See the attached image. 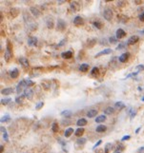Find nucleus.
Wrapping results in <instances>:
<instances>
[{"mask_svg":"<svg viewBox=\"0 0 144 153\" xmlns=\"http://www.w3.org/2000/svg\"><path fill=\"white\" fill-rule=\"evenodd\" d=\"M28 86H27V82H26V79L25 80H22V81H20L19 83H18V85H17V87H16V92L18 93V94H20L21 92H22V90L25 89V88H27Z\"/></svg>","mask_w":144,"mask_h":153,"instance_id":"obj_1","label":"nucleus"},{"mask_svg":"<svg viewBox=\"0 0 144 153\" xmlns=\"http://www.w3.org/2000/svg\"><path fill=\"white\" fill-rule=\"evenodd\" d=\"M113 15H114V13H113V11L111 10V9H105L104 10V12H103V16H104V18L107 20V21H111L112 20V18H113Z\"/></svg>","mask_w":144,"mask_h":153,"instance_id":"obj_2","label":"nucleus"},{"mask_svg":"<svg viewBox=\"0 0 144 153\" xmlns=\"http://www.w3.org/2000/svg\"><path fill=\"white\" fill-rule=\"evenodd\" d=\"M138 42V36L137 35H132L129 37L128 41H127V45L129 46H132V45H135Z\"/></svg>","mask_w":144,"mask_h":153,"instance_id":"obj_3","label":"nucleus"},{"mask_svg":"<svg viewBox=\"0 0 144 153\" xmlns=\"http://www.w3.org/2000/svg\"><path fill=\"white\" fill-rule=\"evenodd\" d=\"M37 43H38L37 37H35V36H30V37H29V39H28V45H29V46L34 47V46L37 45Z\"/></svg>","mask_w":144,"mask_h":153,"instance_id":"obj_4","label":"nucleus"},{"mask_svg":"<svg viewBox=\"0 0 144 153\" xmlns=\"http://www.w3.org/2000/svg\"><path fill=\"white\" fill-rule=\"evenodd\" d=\"M126 36V32H125V31L123 30V29H118L117 31H116V32H115V37L117 38V39H122V38H124Z\"/></svg>","mask_w":144,"mask_h":153,"instance_id":"obj_5","label":"nucleus"},{"mask_svg":"<svg viewBox=\"0 0 144 153\" xmlns=\"http://www.w3.org/2000/svg\"><path fill=\"white\" fill-rule=\"evenodd\" d=\"M13 56V52H12V48H11V45L9 44L7 48H6V52H5V59L6 61H9Z\"/></svg>","mask_w":144,"mask_h":153,"instance_id":"obj_6","label":"nucleus"},{"mask_svg":"<svg viewBox=\"0 0 144 153\" xmlns=\"http://www.w3.org/2000/svg\"><path fill=\"white\" fill-rule=\"evenodd\" d=\"M57 30L59 31H63L66 29V22L63 19H58L57 20Z\"/></svg>","mask_w":144,"mask_h":153,"instance_id":"obj_7","label":"nucleus"},{"mask_svg":"<svg viewBox=\"0 0 144 153\" xmlns=\"http://www.w3.org/2000/svg\"><path fill=\"white\" fill-rule=\"evenodd\" d=\"M112 52H113V50H112L111 48H105V49L101 50L100 52H98V53H97V55H95L94 57H95V58H97V57H99V56H102V55H107V54H110V53H112Z\"/></svg>","mask_w":144,"mask_h":153,"instance_id":"obj_8","label":"nucleus"},{"mask_svg":"<svg viewBox=\"0 0 144 153\" xmlns=\"http://www.w3.org/2000/svg\"><path fill=\"white\" fill-rule=\"evenodd\" d=\"M74 24L76 25V26H82V25L84 24V20H83V18H82L81 16L77 15V16H76L75 19H74Z\"/></svg>","mask_w":144,"mask_h":153,"instance_id":"obj_9","label":"nucleus"},{"mask_svg":"<svg viewBox=\"0 0 144 153\" xmlns=\"http://www.w3.org/2000/svg\"><path fill=\"white\" fill-rule=\"evenodd\" d=\"M129 56H130V53L129 52H125V53H122L120 56H119L118 60L120 63H125L128 59H129Z\"/></svg>","mask_w":144,"mask_h":153,"instance_id":"obj_10","label":"nucleus"},{"mask_svg":"<svg viewBox=\"0 0 144 153\" xmlns=\"http://www.w3.org/2000/svg\"><path fill=\"white\" fill-rule=\"evenodd\" d=\"M18 61H19V63L21 64V66H23V67H25V68H28V67L30 66V63H29V60H28L27 58H25V57H20Z\"/></svg>","mask_w":144,"mask_h":153,"instance_id":"obj_11","label":"nucleus"},{"mask_svg":"<svg viewBox=\"0 0 144 153\" xmlns=\"http://www.w3.org/2000/svg\"><path fill=\"white\" fill-rule=\"evenodd\" d=\"M24 94H25V96H26L27 99L31 100V99H33V97H34V90L31 89H25V92H24Z\"/></svg>","mask_w":144,"mask_h":153,"instance_id":"obj_12","label":"nucleus"},{"mask_svg":"<svg viewBox=\"0 0 144 153\" xmlns=\"http://www.w3.org/2000/svg\"><path fill=\"white\" fill-rule=\"evenodd\" d=\"M61 57L63 59H70L73 57V52H72L71 50H67V52H64L61 53Z\"/></svg>","mask_w":144,"mask_h":153,"instance_id":"obj_13","label":"nucleus"},{"mask_svg":"<svg viewBox=\"0 0 144 153\" xmlns=\"http://www.w3.org/2000/svg\"><path fill=\"white\" fill-rule=\"evenodd\" d=\"M30 11H31V12L34 14V16H35V17H39L40 14H41L40 11H39L37 8H35V7H31V8H30Z\"/></svg>","mask_w":144,"mask_h":153,"instance_id":"obj_14","label":"nucleus"},{"mask_svg":"<svg viewBox=\"0 0 144 153\" xmlns=\"http://www.w3.org/2000/svg\"><path fill=\"white\" fill-rule=\"evenodd\" d=\"M12 93H13V88H6V89H3L1 90V94H3V95H10Z\"/></svg>","mask_w":144,"mask_h":153,"instance_id":"obj_15","label":"nucleus"},{"mask_svg":"<svg viewBox=\"0 0 144 153\" xmlns=\"http://www.w3.org/2000/svg\"><path fill=\"white\" fill-rule=\"evenodd\" d=\"M10 76H11V78H13V79L17 78L18 76H19V70H18L17 68L13 69V70L10 72Z\"/></svg>","mask_w":144,"mask_h":153,"instance_id":"obj_16","label":"nucleus"},{"mask_svg":"<svg viewBox=\"0 0 144 153\" xmlns=\"http://www.w3.org/2000/svg\"><path fill=\"white\" fill-rule=\"evenodd\" d=\"M106 129H107V127H106L104 125H99L97 127V129H95L97 132H98V133H103V132L106 131Z\"/></svg>","mask_w":144,"mask_h":153,"instance_id":"obj_17","label":"nucleus"},{"mask_svg":"<svg viewBox=\"0 0 144 153\" xmlns=\"http://www.w3.org/2000/svg\"><path fill=\"white\" fill-rule=\"evenodd\" d=\"M97 109H91L87 112V116L89 118H93L94 116H97Z\"/></svg>","mask_w":144,"mask_h":153,"instance_id":"obj_18","label":"nucleus"},{"mask_svg":"<svg viewBox=\"0 0 144 153\" xmlns=\"http://www.w3.org/2000/svg\"><path fill=\"white\" fill-rule=\"evenodd\" d=\"M76 125H77L78 126H84V125H87V120H86L85 118H80V119L77 120Z\"/></svg>","mask_w":144,"mask_h":153,"instance_id":"obj_19","label":"nucleus"},{"mask_svg":"<svg viewBox=\"0 0 144 153\" xmlns=\"http://www.w3.org/2000/svg\"><path fill=\"white\" fill-rule=\"evenodd\" d=\"M125 105L123 102L121 101H118V102H115V104H114V109H124Z\"/></svg>","mask_w":144,"mask_h":153,"instance_id":"obj_20","label":"nucleus"},{"mask_svg":"<svg viewBox=\"0 0 144 153\" xmlns=\"http://www.w3.org/2000/svg\"><path fill=\"white\" fill-rule=\"evenodd\" d=\"M84 131H85V130H84L83 127H78L77 129H76L75 134H76V137H80V136H82V135H83Z\"/></svg>","mask_w":144,"mask_h":153,"instance_id":"obj_21","label":"nucleus"},{"mask_svg":"<svg viewBox=\"0 0 144 153\" xmlns=\"http://www.w3.org/2000/svg\"><path fill=\"white\" fill-rule=\"evenodd\" d=\"M74 129H72V127H69V129H67L66 130H65V133H64V136L66 137V138H68V137H70L72 134H73L74 133Z\"/></svg>","mask_w":144,"mask_h":153,"instance_id":"obj_22","label":"nucleus"},{"mask_svg":"<svg viewBox=\"0 0 144 153\" xmlns=\"http://www.w3.org/2000/svg\"><path fill=\"white\" fill-rule=\"evenodd\" d=\"M79 70L81 72H86L87 70H89V65L88 64H81L79 66Z\"/></svg>","mask_w":144,"mask_h":153,"instance_id":"obj_23","label":"nucleus"},{"mask_svg":"<svg viewBox=\"0 0 144 153\" xmlns=\"http://www.w3.org/2000/svg\"><path fill=\"white\" fill-rule=\"evenodd\" d=\"M26 96H25V94H20L19 96H17L16 98H15V102L17 104H22V102H23V100H24V98H25Z\"/></svg>","mask_w":144,"mask_h":153,"instance_id":"obj_24","label":"nucleus"},{"mask_svg":"<svg viewBox=\"0 0 144 153\" xmlns=\"http://www.w3.org/2000/svg\"><path fill=\"white\" fill-rule=\"evenodd\" d=\"M71 9L73 10L74 12L79 11V5H78V3H76V2H72L71 3Z\"/></svg>","mask_w":144,"mask_h":153,"instance_id":"obj_25","label":"nucleus"},{"mask_svg":"<svg viewBox=\"0 0 144 153\" xmlns=\"http://www.w3.org/2000/svg\"><path fill=\"white\" fill-rule=\"evenodd\" d=\"M114 109L112 108V107H108V108H106V109H104V113H105L106 115H111V114L114 113Z\"/></svg>","mask_w":144,"mask_h":153,"instance_id":"obj_26","label":"nucleus"},{"mask_svg":"<svg viewBox=\"0 0 144 153\" xmlns=\"http://www.w3.org/2000/svg\"><path fill=\"white\" fill-rule=\"evenodd\" d=\"M106 121V116L105 115H99L95 118V122L97 123H103Z\"/></svg>","mask_w":144,"mask_h":153,"instance_id":"obj_27","label":"nucleus"},{"mask_svg":"<svg viewBox=\"0 0 144 153\" xmlns=\"http://www.w3.org/2000/svg\"><path fill=\"white\" fill-rule=\"evenodd\" d=\"M58 129H59L58 124H57L56 122H54V123H53V125H52V130H53V132L56 133V132H58Z\"/></svg>","mask_w":144,"mask_h":153,"instance_id":"obj_28","label":"nucleus"},{"mask_svg":"<svg viewBox=\"0 0 144 153\" xmlns=\"http://www.w3.org/2000/svg\"><path fill=\"white\" fill-rule=\"evenodd\" d=\"M98 72H99L98 68L97 67H93L92 68V70H91V75L92 76H97V75H98Z\"/></svg>","mask_w":144,"mask_h":153,"instance_id":"obj_29","label":"nucleus"},{"mask_svg":"<svg viewBox=\"0 0 144 153\" xmlns=\"http://www.w3.org/2000/svg\"><path fill=\"white\" fill-rule=\"evenodd\" d=\"M93 27L94 28H97L98 30H100L102 28V23L100 21H93Z\"/></svg>","mask_w":144,"mask_h":153,"instance_id":"obj_30","label":"nucleus"},{"mask_svg":"<svg viewBox=\"0 0 144 153\" xmlns=\"http://www.w3.org/2000/svg\"><path fill=\"white\" fill-rule=\"evenodd\" d=\"M72 115V111L70 110V109H66V110H63L62 112H61V116H64V117H70Z\"/></svg>","mask_w":144,"mask_h":153,"instance_id":"obj_31","label":"nucleus"},{"mask_svg":"<svg viewBox=\"0 0 144 153\" xmlns=\"http://www.w3.org/2000/svg\"><path fill=\"white\" fill-rule=\"evenodd\" d=\"M47 27H48V29H53L54 28V21H53V19L49 18L47 20Z\"/></svg>","mask_w":144,"mask_h":153,"instance_id":"obj_32","label":"nucleus"},{"mask_svg":"<svg viewBox=\"0 0 144 153\" xmlns=\"http://www.w3.org/2000/svg\"><path fill=\"white\" fill-rule=\"evenodd\" d=\"M112 147H113V144H111V143L106 144V145H105V149H104L105 153H109V152H110V150L112 149Z\"/></svg>","mask_w":144,"mask_h":153,"instance_id":"obj_33","label":"nucleus"},{"mask_svg":"<svg viewBox=\"0 0 144 153\" xmlns=\"http://www.w3.org/2000/svg\"><path fill=\"white\" fill-rule=\"evenodd\" d=\"M10 121H11V117H10V115H5V116H3L1 119H0V122H1V123L10 122Z\"/></svg>","mask_w":144,"mask_h":153,"instance_id":"obj_34","label":"nucleus"},{"mask_svg":"<svg viewBox=\"0 0 144 153\" xmlns=\"http://www.w3.org/2000/svg\"><path fill=\"white\" fill-rule=\"evenodd\" d=\"M11 101H12V99H11V98H5V99H1V105L6 106V105L10 104V102H11Z\"/></svg>","mask_w":144,"mask_h":153,"instance_id":"obj_35","label":"nucleus"},{"mask_svg":"<svg viewBox=\"0 0 144 153\" xmlns=\"http://www.w3.org/2000/svg\"><path fill=\"white\" fill-rule=\"evenodd\" d=\"M86 142H87L86 138H80V139H77V141H76L77 145H84Z\"/></svg>","mask_w":144,"mask_h":153,"instance_id":"obj_36","label":"nucleus"},{"mask_svg":"<svg viewBox=\"0 0 144 153\" xmlns=\"http://www.w3.org/2000/svg\"><path fill=\"white\" fill-rule=\"evenodd\" d=\"M109 42H110L111 44H116V43H117V38H116V37H114V36H111V37L109 38Z\"/></svg>","mask_w":144,"mask_h":153,"instance_id":"obj_37","label":"nucleus"},{"mask_svg":"<svg viewBox=\"0 0 144 153\" xmlns=\"http://www.w3.org/2000/svg\"><path fill=\"white\" fill-rule=\"evenodd\" d=\"M43 106H44V103H43V102H39V103L35 106V109L39 110V109H41L43 108Z\"/></svg>","mask_w":144,"mask_h":153,"instance_id":"obj_38","label":"nucleus"},{"mask_svg":"<svg viewBox=\"0 0 144 153\" xmlns=\"http://www.w3.org/2000/svg\"><path fill=\"white\" fill-rule=\"evenodd\" d=\"M136 69L137 70V72H138V71L144 70V65H137V66L136 67Z\"/></svg>","mask_w":144,"mask_h":153,"instance_id":"obj_39","label":"nucleus"},{"mask_svg":"<svg viewBox=\"0 0 144 153\" xmlns=\"http://www.w3.org/2000/svg\"><path fill=\"white\" fill-rule=\"evenodd\" d=\"M125 46H126V44L122 42V43H120V44H119V45L117 46L116 49H121V48H125Z\"/></svg>","mask_w":144,"mask_h":153,"instance_id":"obj_40","label":"nucleus"},{"mask_svg":"<svg viewBox=\"0 0 144 153\" xmlns=\"http://www.w3.org/2000/svg\"><path fill=\"white\" fill-rule=\"evenodd\" d=\"M136 115V110H133V109H132V110L130 111V116H131V119H134Z\"/></svg>","mask_w":144,"mask_h":153,"instance_id":"obj_41","label":"nucleus"},{"mask_svg":"<svg viewBox=\"0 0 144 153\" xmlns=\"http://www.w3.org/2000/svg\"><path fill=\"white\" fill-rule=\"evenodd\" d=\"M101 143H102V141H101V140H99L98 142H97V143H95V145L93 146V149H95L97 147H98V146H99V145H100Z\"/></svg>","mask_w":144,"mask_h":153,"instance_id":"obj_42","label":"nucleus"},{"mask_svg":"<svg viewBox=\"0 0 144 153\" xmlns=\"http://www.w3.org/2000/svg\"><path fill=\"white\" fill-rule=\"evenodd\" d=\"M137 71L136 72H133V73H131V74H129V75H127V77L126 78H131V77H135V76H136L137 75Z\"/></svg>","mask_w":144,"mask_h":153,"instance_id":"obj_43","label":"nucleus"},{"mask_svg":"<svg viewBox=\"0 0 144 153\" xmlns=\"http://www.w3.org/2000/svg\"><path fill=\"white\" fill-rule=\"evenodd\" d=\"M26 82H27V86L28 87H30V86H33L34 83L32 81V80H30V79H26Z\"/></svg>","mask_w":144,"mask_h":153,"instance_id":"obj_44","label":"nucleus"},{"mask_svg":"<svg viewBox=\"0 0 144 153\" xmlns=\"http://www.w3.org/2000/svg\"><path fill=\"white\" fill-rule=\"evenodd\" d=\"M3 139H4L6 142H8V141H9V135H8V133H7V132L3 133Z\"/></svg>","mask_w":144,"mask_h":153,"instance_id":"obj_45","label":"nucleus"},{"mask_svg":"<svg viewBox=\"0 0 144 153\" xmlns=\"http://www.w3.org/2000/svg\"><path fill=\"white\" fill-rule=\"evenodd\" d=\"M131 139V136L130 135H125L121 138V141H127V140H130Z\"/></svg>","mask_w":144,"mask_h":153,"instance_id":"obj_46","label":"nucleus"},{"mask_svg":"<svg viewBox=\"0 0 144 153\" xmlns=\"http://www.w3.org/2000/svg\"><path fill=\"white\" fill-rule=\"evenodd\" d=\"M138 17H139V20H140V21L144 22V11H143V12H142L139 14V16H138Z\"/></svg>","mask_w":144,"mask_h":153,"instance_id":"obj_47","label":"nucleus"},{"mask_svg":"<svg viewBox=\"0 0 144 153\" xmlns=\"http://www.w3.org/2000/svg\"><path fill=\"white\" fill-rule=\"evenodd\" d=\"M65 43H66V40H65V39H63V40H62V41H61V42H60V43H59V44H58L56 47H57V48H58V47H62L63 45H65Z\"/></svg>","mask_w":144,"mask_h":153,"instance_id":"obj_48","label":"nucleus"},{"mask_svg":"<svg viewBox=\"0 0 144 153\" xmlns=\"http://www.w3.org/2000/svg\"><path fill=\"white\" fill-rule=\"evenodd\" d=\"M116 149L121 151V149H124V145H119L117 146V148H116Z\"/></svg>","mask_w":144,"mask_h":153,"instance_id":"obj_49","label":"nucleus"},{"mask_svg":"<svg viewBox=\"0 0 144 153\" xmlns=\"http://www.w3.org/2000/svg\"><path fill=\"white\" fill-rule=\"evenodd\" d=\"M0 130H1V132H2V133H5V132H7V131H6V129H5L4 126H1V127H0Z\"/></svg>","mask_w":144,"mask_h":153,"instance_id":"obj_50","label":"nucleus"},{"mask_svg":"<svg viewBox=\"0 0 144 153\" xmlns=\"http://www.w3.org/2000/svg\"><path fill=\"white\" fill-rule=\"evenodd\" d=\"M138 152H139V153H144V146L140 147V148L138 149Z\"/></svg>","mask_w":144,"mask_h":153,"instance_id":"obj_51","label":"nucleus"},{"mask_svg":"<svg viewBox=\"0 0 144 153\" xmlns=\"http://www.w3.org/2000/svg\"><path fill=\"white\" fill-rule=\"evenodd\" d=\"M3 150H4V145H0V153H3Z\"/></svg>","mask_w":144,"mask_h":153,"instance_id":"obj_52","label":"nucleus"},{"mask_svg":"<svg viewBox=\"0 0 144 153\" xmlns=\"http://www.w3.org/2000/svg\"><path fill=\"white\" fill-rule=\"evenodd\" d=\"M140 129H141V126H139V127H137V129H136V131H135V132H136V133L137 134V133L139 132V130H140Z\"/></svg>","mask_w":144,"mask_h":153,"instance_id":"obj_53","label":"nucleus"},{"mask_svg":"<svg viewBox=\"0 0 144 153\" xmlns=\"http://www.w3.org/2000/svg\"><path fill=\"white\" fill-rule=\"evenodd\" d=\"M114 153H122V152H121L120 150H117V149H116V150H115V151H114Z\"/></svg>","mask_w":144,"mask_h":153,"instance_id":"obj_54","label":"nucleus"},{"mask_svg":"<svg viewBox=\"0 0 144 153\" xmlns=\"http://www.w3.org/2000/svg\"><path fill=\"white\" fill-rule=\"evenodd\" d=\"M135 2H136V4H140V3H141L140 0H137V1H135Z\"/></svg>","mask_w":144,"mask_h":153,"instance_id":"obj_55","label":"nucleus"},{"mask_svg":"<svg viewBox=\"0 0 144 153\" xmlns=\"http://www.w3.org/2000/svg\"><path fill=\"white\" fill-rule=\"evenodd\" d=\"M64 2H65L64 0H62V1H58V3H59V4H62V3H64Z\"/></svg>","mask_w":144,"mask_h":153,"instance_id":"obj_56","label":"nucleus"},{"mask_svg":"<svg viewBox=\"0 0 144 153\" xmlns=\"http://www.w3.org/2000/svg\"><path fill=\"white\" fill-rule=\"evenodd\" d=\"M140 32V33H141V34H144V30H142V31H140V32Z\"/></svg>","mask_w":144,"mask_h":153,"instance_id":"obj_57","label":"nucleus"},{"mask_svg":"<svg viewBox=\"0 0 144 153\" xmlns=\"http://www.w3.org/2000/svg\"><path fill=\"white\" fill-rule=\"evenodd\" d=\"M141 100H142V101L144 102V97H142V99H141Z\"/></svg>","mask_w":144,"mask_h":153,"instance_id":"obj_58","label":"nucleus"}]
</instances>
